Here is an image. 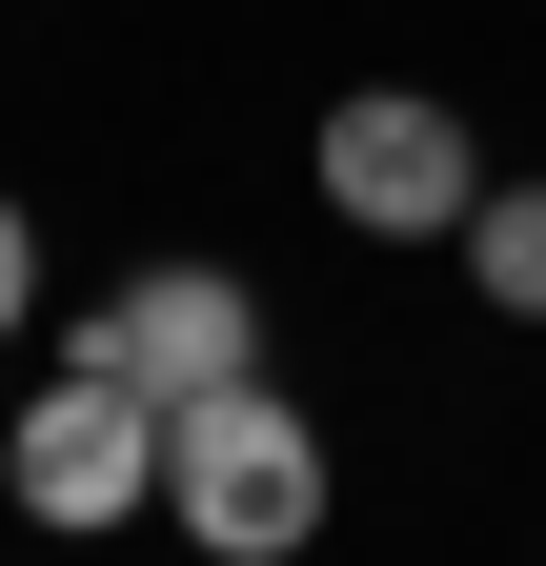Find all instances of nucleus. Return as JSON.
<instances>
[{
    "instance_id": "obj_1",
    "label": "nucleus",
    "mask_w": 546,
    "mask_h": 566,
    "mask_svg": "<svg viewBox=\"0 0 546 566\" xmlns=\"http://www.w3.org/2000/svg\"><path fill=\"white\" fill-rule=\"evenodd\" d=\"M162 526L202 566H304L324 546V424L263 385V365L202 385V405H162Z\"/></svg>"
},
{
    "instance_id": "obj_2",
    "label": "nucleus",
    "mask_w": 546,
    "mask_h": 566,
    "mask_svg": "<svg viewBox=\"0 0 546 566\" xmlns=\"http://www.w3.org/2000/svg\"><path fill=\"white\" fill-rule=\"evenodd\" d=\"M324 202H345L365 243H465V202H486V122H465L445 82L324 102Z\"/></svg>"
},
{
    "instance_id": "obj_3",
    "label": "nucleus",
    "mask_w": 546,
    "mask_h": 566,
    "mask_svg": "<svg viewBox=\"0 0 546 566\" xmlns=\"http://www.w3.org/2000/svg\"><path fill=\"white\" fill-rule=\"evenodd\" d=\"M0 485H21V526H143L162 506V405L143 385H102V365H61L41 405H0Z\"/></svg>"
},
{
    "instance_id": "obj_4",
    "label": "nucleus",
    "mask_w": 546,
    "mask_h": 566,
    "mask_svg": "<svg viewBox=\"0 0 546 566\" xmlns=\"http://www.w3.org/2000/svg\"><path fill=\"white\" fill-rule=\"evenodd\" d=\"M61 365H102V385H143V405H202V385L263 365V283H243V263H122Z\"/></svg>"
},
{
    "instance_id": "obj_5",
    "label": "nucleus",
    "mask_w": 546,
    "mask_h": 566,
    "mask_svg": "<svg viewBox=\"0 0 546 566\" xmlns=\"http://www.w3.org/2000/svg\"><path fill=\"white\" fill-rule=\"evenodd\" d=\"M465 283H486L506 324H546V182H486V202H465Z\"/></svg>"
},
{
    "instance_id": "obj_6",
    "label": "nucleus",
    "mask_w": 546,
    "mask_h": 566,
    "mask_svg": "<svg viewBox=\"0 0 546 566\" xmlns=\"http://www.w3.org/2000/svg\"><path fill=\"white\" fill-rule=\"evenodd\" d=\"M21 304H41V223L0 202V344H21Z\"/></svg>"
}]
</instances>
